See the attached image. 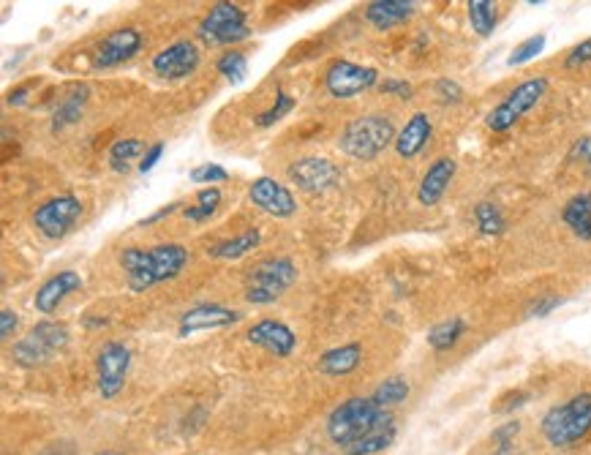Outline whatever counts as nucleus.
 <instances>
[{
	"mask_svg": "<svg viewBox=\"0 0 591 455\" xmlns=\"http://www.w3.org/2000/svg\"><path fill=\"white\" fill-rule=\"evenodd\" d=\"M542 50H545V33H537V36H529L526 41H521L513 50V55L507 58V63H510V66H523V63L537 58Z\"/></svg>",
	"mask_w": 591,
	"mask_h": 455,
	"instance_id": "72a5a7b5",
	"label": "nucleus"
},
{
	"mask_svg": "<svg viewBox=\"0 0 591 455\" xmlns=\"http://www.w3.org/2000/svg\"><path fill=\"white\" fill-rule=\"evenodd\" d=\"M96 455H118V453H96Z\"/></svg>",
	"mask_w": 591,
	"mask_h": 455,
	"instance_id": "de8ad7c7",
	"label": "nucleus"
},
{
	"mask_svg": "<svg viewBox=\"0 0 591 455\" xmlns=\"http://www.w3.org/2000/svg\"><path fill=\"white\" fill-rule=\"evenodd\" d=\"M175 210H178V202H175V205H167V208H161L158 213H153L150 218H145V221H142V227H145V224H153V221H158V218L169 216V213H175Z\"/></svg>",
	"mask_w": 591,
	"mask_h": 455,
	"instance_id": "49530a36",
	"label": "nucleus"
},
{
	"mask_svg": "<svg viewBox=\"0 0 591 455\" xmlns=\"http://www.w3.org/2000/svg\"><path fill=\"white\" fill-rule=\"evenodd\" d=\"M469 22H472V30L480 36V39H488L493 30H496V22H499V11H496V3L491 0H469Z\"/></svg>",
	"mask_w": 591,
	"mask_h": 455,
	"instance_id": "a878e982",
	"label": "nucleus"
},
{
	"mask_svg": "<svg viewBox=\"0 0 591 455\" xmlns=\"http://www.w3.org/2000/svg\"><path fill=\"white\" fill-rule=\"evenodd\" d=\"M82 213H85L82 199L74 197V194H60V197L47 199L44 205L36 208V213H33V227L39 229L44 238L60 240L77 227Z\"/></svg>",
	"mask_w": 591,
	"mask_h": 455,
	"instance_id": "1a4fd4ad",
	"label": "nucleus"
},
{
	"mask_svg": "<svg viewBox=\"0 0 591 455\" xmlns=\"http://www.w3.org/2000/svg\"><path fill=\"white\" fill-rule=\"evenodd\" d=\"M131 366V349L123 341H107L96 355V371H99L101 398H115L126 385Z\"/></svg>",
	"mask_w": 591,
	"mask_h": 455,
	"instance_id": "9b49d317",
	"label": "nucleus"
},
{
	"mask_svg": "<svg viewBox=\"0 0 591 455\" xmlns=\"http://www.w3.org/2000/svg\"><path fill=\"white\" fill-rule=\"evenodd\" d=\"M526 393H513V396H507L504 401H510V404H504V406H496V412H510V409H515V406H523L526 404Z\"/></svg>",
	"mask_w": 591,
	"mask_h": 455,
	"instance_id": "c03bdc74",
	"label": "nucleus"
},
{
	"mask_svg": "<svg viewBox=\"0 0 591 455\" xmlns=\"http://www.w3.org/2000/svg\"><path fill=\"white\" fill-rule=\"evenodd\" d=\"M246 338L254 347L265 349L276 357H289L297 347L295 330L284 322H278V319H259L257 325L248 327Z\"/></svg>",
	"mask_w": 591,
	"mask_h": 455,
	"instance_id": "dca6fc26",
	"label": "nucleus"
},
{
	"mask_svg": "<svg viewBox=\"0 0 591 455\" xmlns=\"http://www.w3.org/2000/svg\"><path fill=\"white\" fill-rule=\"evenodd\" d=\"M379 82V71L357 66L352 60H333L325 74V88L333 99H355Z\"/></svg>",
	"mask_w": 591,
	"mask_h": 455,
	"instance_id": "9d476101",
	"label": "nucleus"
},
{
	"mask_svg": "<svg viewBox=\"0 0 591 455\" xmlns=\"http://www.w3.org/2000/svg\"><path fill=\"white\" fill-rule=\"evenodd\" d=\"M297 281V265L286 257H267L257 262L246 281V300L254 306H270Z\"/></svg>",
	"mask_w": 591,
	"mask_h": 455,
	"instance_id": "39448f33",
	"label": "nucleus"
},
{
	"mask_svg": "<svg viewBox=\"0 0 591 455\" xmlns=\"http://www.w3.org/2000/svg\"><path fill=\"white\" fill-rule=\"evenodd\" d=\"M85 104H88V88L82 85V88H77L71 96H66V99L60 101V107L55 109V115H52V131L58 134V131H63L66 126H71V123H77V120L82 118Z\"/></svg>",
	"mask_w": 591,
	"mask_h": 455,
	"instance_id": "393cba45",
	"label": "nucleus"
},
{
	"mask_svg": "<svg viewBox=\"0 0 591 455\" xmlns=\"http://www.w3.org/2000/svg\"><path fill=\"white\" fill-rule=\"evenodd\" d=\"M521 431V423L518 420H510V423H504L493 431L491 442L496 445V455H510V445H513V439Z\"/></svg>",
	"mask_w": 591,
	"mask_h": 455,
	"instance_id": "c9c22d12",
	"label": "nucleus"
},
{
	"mask_svg": "<svg viewBox=\"0 0 591 455\" xmlns=\"http://www.w3.org/2000/svg\"><path fill=\"white\" fill-rule=\"evenodd\" d=\"M17 325H20V319H17V311H11V308H3L0 311V338L3 341H9L14 333H17Z\"/></svg>",
	"mask_w": 591,
	"mask_h": 455,
	"instance_id": "a19ab883",
	"label": "nucleus"
},
{
	"mask_svg": "<svg viewBox=\"0 0 591 455\" xmlns=\"http://www.w3.org/2000/svg\"><path fill=\"white\" fill-rule=\"evenodd\" d=\"M586 63H591V36L586 41H581V44H575L570 55H567V60H564L567 69H581Z\"/></svg>",
	"mask_w": 591,
	"mask_h": 455,
	"instance_id": "4c0bfd02",
	"label": "nucleus"
},
{
	"mask_svg": "<svg viewBox=\"0 0 591 455\" xmlns=\"http://www.w3.org/2000/svg\"><path fill=\"white\" fill-rule=\"evenodd\" d=\"M379 88H382V93H387V96H395V99H404V101L412 99V93H414L412 85H409V82H406V80H395V77H390V80L382 82Z\"/></svg>",
	"mask_w": 591,
	"mask_h": 455,
	"instance_id": "ea45409f",
	"label": "nucleus"
},
{
	"mask_svg": "<svg viewBox=\"0 0 591 455\" xmlns=\"http://www.w3.org/2000/svg\"><path fill=\"white\" fill-rule=\"evenodd\" d=\"M542 436L553 447H572L591 431V393L551 406L542 417Z\"/></svg>",
	"mask_w": 591,
	"mask_h": 455,
	"instance_id": "20e7f679",
	"label": "nucleus"
},
{
	"mask_svg": "<svg viewBox=\"0 0 591 455\" xmlns=\"http://www.w3.org/2000/svg\"><path fill=\"white\" fill-rule=\"evenodd\" d=\"M562 221L570 227V232L575 238L591 243V194L583 191V194H575V197L564 205Z\"/></svg>",
	"mask_w": 591,
	"mask_h": 455,
	"instance_id": "5701e85b",
	"label": "nucleus"
},
{
	"mask_svg": "<svg viewBox=\"0 0 591 455\" xmlns=\"http://www.w3.org/2000/svg\"><path fill=\"white\" fill-rule=\"evenodd\" d=\"M545 90H548V80H545V77H532V80L515 85V88L504 96V101H499V104L488 112L485 126L491 131H496V134L510 131L529 109L537 107V101L545 96Z\"/></svg>",
	"mask_w": 591,
	"mask_h": 455,
	"instance_id": "6e6552de",
	"label": "nucleus"
},
{
	"mask_svg": "<svg viewBox=\"0 0 591 455\" xmlns=\"http://www.w3.org/2000/svg\"><path fill=\"white\" fill-rule=\"evenodd\" d=\"M248 199H251V205H257L267 216L289 218L295 216L297 210L295 194H292L284 183H278L276 178L254 180V183L248 186Z\"/></svg>",
	"mask_w": 591,
	"mask_h": 455,
	"instance_id": "4468645a",
	"label": "nucleus"
},
{
	"mask_svg": "<svg viewBox=\"0 0 591 455\" xmlns=\"http://www.w3.org/2000/svg\"><path fill=\"white\" fill-rule=\"evenodd\" d=\"M164 142H156V145H150L148 150H145V159L139 161V172H150V169L156 167L158 161H161V156H164Z\"/></svg>",
	"mask_w": 591,
	"mask_h": 455,
	"instance_id": "37998d69",
	"label": "nucleus"
},
{
	"mask_svg": "<svg viewBox=\"0 0 591 455\" xmlns=\"http://www.w3.org/2000/svg\"><path fill=\"white\" fill-rule=\"evenodd\" d=\"M199 60H202V52H199L197 44L183 39L158 52L153 58V71L161 80H186L199 69Z\"/></svg>",
	"mask_w": 591,
	"mask_h": 455,
	"instance_id": "ddd939ff",
	"label": "nucleus"
},
{
	"mask_svg": "<svg viewBox=\"0 0 591 455\" xmlns=\"http://www.w3.org/2000/svg\"><path fill=\"white\" fill-rule=\"evenodd\" d=\"M567 159L575 161V164H581V167L586 169V175L591 178V134L589 137L575 139V145L570 148V156H567Z\"/></svg>",
	"mask_w": 591,
	"mask_h": 455,
	"instance_id": "e433bc0d",
	"label": "nucleus"
},
{
	"mask_svg": "<svg viewBox=\"0 0 591 455\" xmlns=\"http://www.w3.org/2000/svg\"><path fill=\"white\" fill-rule=\"evenodd\" d=\"M188 265V248L180 243H161L153 248H126L120 254V268L126 273L131 292H148L161 281L178 278Z\"/></svg>",
	"mask_w": 591,
	"mask_h": 455,
	"instance_id": "f03ea898",
	"label": "nucleus"
},
{
	"mask_svg": "<svg viewBox=\"0 0 591 455\" xmlns=\"http://www.w3.org/2000/svg\"><path fill=\"white\" fill-rule=\"evenodd\" d=\"M409 393H412V387H409V382H406L404 376H390V379H385L382 385L376 387L374 390V404L382 406V409H393V406L404 404L406 398H409Z\"/></svg>",
	"mask_w": 591,
	"mask_h": 455,
	"instance_id": "cd10ccee",
	"label": "nucleus"
},
{
	"mask_svg": "<svg viewBox=\"0 0 591 455\" xmlns=\"http://www.w3.org/2000/svg\"><path fill=\"white\" fill-rule=\"evenodd\" d=\"M197 36L207 47H232V44L251 39L246 11L237 3H216L205 14V20L199 22Z\"/></svg>",
	"mask_w": 591,
	"mask_h": 455,
	"instance_id": "0eeeda50",
	"label": "nucleus"
},
{
	"mask_svg": "<svg viewBox=\"0 0 591 455\" xmlns=\"http://www.w3.org/2000/svg\"><path fill=\"white\" fill-rule=\"evenodd\" d=\"M395 123L390 115L382 112H371V115H360L355 118L338 139V148L344 150L349 159L357 161H374L382 156L390 145H395Z\"/></svg>",
	"mask_w": 591,
	"mask_h": 455,
	"instance_id": "7ed1b4c3",
	"label": "nucleus"
},
{
	"mask_svg": "<svg viewBox=\"0 0 591 455\" xmlns=\"http://www.w3.org/2000/svg\"><path fill=\"white\" fill-rule=\"evenodd\" d=\"M28 90H30V85H22V88L11 90L9 93L11 107H20V104H25V101H28Z\"/></svg>",
	"mask_w": 591,
	"mask_h": 455,
	"instance_id": "a18cd8bd",
	"label": "nucleus"
},
{
	"mask_svg": "<svg viewBox=\"0 0 591 455\" xmlns=\"http://www.w3.org/2000/svg\"><path fill=\"white\" fill-rule=\"evenodd\" d=\"M142 150H145L142 139H115V145L109 148V167L115 169V172H126L129 161L137 159Z\"/></svg>",
	"mask_w": 591,
	"mask_h": 455,
	"instance_id": "2f4dec72",
	"label": "nucleus"
},
{
	"mask_svg": "<svg viewBox=\"0 0 591 455\" xmlns=\"http://www.w3.org/2000/svg\"><path fill=\"white\" fill-rule=\"evenodd\" d=\"M434 90L439 101H444V104H458L463 99V88L455 80H439L434 85Z\"/></svg>",
	"mask_w": 591,
	"mask_h": 455,
	"instance_id": "58836bf2",
	"label": "nucleus"
},
{
	"mask_svg": "<svg viewBox=\"0 0 591 455\" xmlns=\"http://www.w3.org/2000/svg\"><path fill=\"white\" fill-rule=\"evenodd\" d=\"M82 289V276L77 270H63L58 276H52L50 281H44L33 297V306L39 314H52L58 311V306L71 295V292H79Z\"/></svg>",
	"mask_w": 591,
	"mask_h": 455,
	"instance_id": "6ab92c4d",
	"label": "nucleus"
},
{
	"mask_svg": "<svg viewBox=\"0 0 591 455\" xmlns=\"http://www.w3.org/2000/svg\"><path fill=\"white\" fill-rule=\"evenodd\" d=\"M218 208H221V191H218V186H207L197 194V205H188L183 210V216L188 221H207Z\"/></svg>",
	"mask_w": 591,
	"mask_h": 455,
	"instance_id": "7c9ffc66",
	"label": "nucleus"
},
{
	"mask_svg": "<svg viewBox=\"0 0 591 455\" xmlns=\"http://www.w3.org/2000/svg\"><path fill=\"white\" fill-rule=\"evenodd\" d=\"M229 178V172L221 164H202V167L191 169V183H202V186H213V183H224Z\"/></svg>",
	"mask_w": 591,
	"mask_h": 455,
	"instance_id": "f704fd0d",
	"label": "nucleus"
},
{
	"mask_svg": "<svg viewBox=\"0 0 591 455\" xmlns=\"http://www.w3.org/2000/svg\"><path fill=\"white\" fill-rule=\"evenodd\" d=\"M431 137H434V123H431V118L425 112H414L412 118L404 123V129L398 131V137H395V153L406 161L414 159V156L423 153L425 145L431 142Z\"/></svg>",
	"mask_w": 591,
	"mask_h": 455,
	"instance_id": "aec40b11",
	"label": "nucleus"
},
{
	"mask_svg": "<svg viewBox=\"0 0 591 455\" xmlns=\"http://www.w3.org/2000/svg\"><path fill=\"white\" fill-rule=\"evenodd\" d=\"M66 347H69V327L44 319L11 347V357L22 368H39Z\"/></svg>",
	"mask_w": 591,
	"mask_h": 455,
	"instance_id": "423d86ee",
	"label": "nucleus"
},
{
	"mask_svg": "<svg viewBox=\"0 0 591 455\" xmlns=\"http://www.w3.org/2000/svg\"><path fill=\"white\" fill-rule=\"evenodd\" d=\"M145 36L137 28H118L107 33L101 39L99 50H96V66L99 69H115L120 63H126L142 50Z\"/></svg>",
	"mask_w": 591,
	"mask_h": 455,
	"instance_id": "2eb2a0df",
	"label": "nucleus"
},
{
	"mask_svg": "<svg viewBox=\"0 0 591 455\" xmlns=\"http://www.w3.org/2000/svg\"><path fill=\"white\" fill-rule=\"evenodd\" d=\"M474 221H477V229L488 235V238H496V235H502L504 229H507V221H504V213L499 210L496 202H477V208H474Z\"/></svg>",
	"mask_w": 591,
	"mask_h": 455,
	"instance_id": "c85d7f7f",
	"label": "nucleus"
},
{
	"mask_svg": "<svg viewBox=\"0 0 591 455\" xmlns=\"http://www.w3.org/2000/svg\"><path fill=\"white\" fill-rule=\"evenodd\" d=\"M395 417L374 398H349L327 417V436L344 455L385 453L395 442Z\"/></svg>",
	"mask_w": 591,
	"mask_h": 455,
	"instance_id": "f257e3e1",
	"label": "nucleus"
},
{
	"mask_svg": "<svg viewBox=\"0 0 591 455\" xmlns=\"http://www.w3.org/2000/svg\"><path fill=\"white\" fill-rule=\"evenodd\" d=\"M216 69H218V74L224 77V80L232 82V85H240V82L246 80V74H248L246 52L227 50L224 55H221V58L216 60Z\"/></svg>",
	"mask_w": 591,
	"mask_h": 455,
	"instance_id": "c756f323",
	"label": "nucleus"
},
{
	"mask_svg": "<svg viewBox=\"0 0 591 455\" xmlns=\"http://www.w3.org/2000/svg\"><path fill=\"white\" fill-rule=\"evenodd\" d=\"M243 314H237L232 308L216 306V303H202V306L188 308L186 314L180 317L178 336L188 338L194 333H202V330H221V327H229L240 322Z\"/></svg>",
	"mask_w": 591,
	"mask_h": 455,
	"instance_id": "f3484780",
	"label": "nucleus"
},
{
	"mask_svg": "<svg viewBox=\"0 0 591 455\" xmlns=\"http://www.w3.org/2000/svg\"><path fill=\"white\" fill-rule=\"evenodd\" d=\"M292 109H295V99H292L289 93H284V90H278L273 107L265 109V112H259L257 118H254V123H257L259 129H267V126H273V123H278L281 118H286Z\"/></svg>",
	"mask_w": 591,
	"mask_h": 455,
	"instance_id": "473e14b6",
	"label": "nucleus"
},
{
	"mask_svg": "<svg viewBox=\"0 0 591 455\" xmlns=\"http://www.w3.org/2000/svg\"><path fill=\"white\" fill-rule=\"evenodd\" d=\"M463 330H466L463 319H444V322H439V325L428 330V344H431L434 352H447V349H453L461 341Z\"/></svg>",
	"mask_w": 591,
	"mask_h": 455,
	"instance_id": "bb28decb",
	"label": "nucleus"
},
{
	"mask_svg": "<svg viewBox=\"0 0 591 455\" xmlns=\"http://www.w3.org/2000/svg\"><path fill=\"white\" fill-rule=\"evenodd\" d=\"M286 175L306 194H325V191L338 186L341 169L335 167L330 159H322V156H306V159L295 161Z\"/></svg>",
	"mask_w": 591,
	"mask_h": 455,
	"instance_id": "f8f14e48",
	"label": "nucleus"
},
{
	"mask_svg": "<svg viewBox=\"0 0 591 455\" xmlns=\"http://www.w3.org/2000/svg\"><path fill=\"white\" fill-rule=\"evenodd\" d=\"M259 240H262L259 229H246V232H240L237 238L224 240V243H216V246L207 248V257L240 259V257H246V254H251V251L259 246Z\"/></svg>",
	"mask_w": 591,
	"mask_h": 455,
	"instance_id": "b1692460",
	"label": "nucleus"
},
{
	"mask_svg": "<svg viewBox=\"0 0 591 455\" xmlns=\"http://www.w3.org/2000/svg\"><path fill=\"white\" fill-rule=\"evenodd\" d=\"M564 300L559 295H548V297H542V300H537L532 306V311H529V317H548L551 314L553 308H559L562 306Z\"/></svg>",
	"mask_w": 591,
	"mask_h": 455,
	"instance_id": "79ce46f5",
	"label": "nucleus"
},
{
	"mask_svg": "<svg viewBox=\"0 0 591 455\" xmlns=\"http://www.w3.org/2000/svg\"><path fill=\"white\" fill-rule=\"evenodd\" d=\"M360 360H363L360 344H341V347L327 349L325 355L319 357L316 368L325 376H346L360 366Z\"/></svg>",
	"mask_w": 591,
	"mask_h": 455,
	"instance_id": "4be33fe9",
	"label": "nucleus"
},
{
	"mask_svg": "<svg viewBox=\"0 0 591 455\" xmlns=\"http://www.w3.org/2000/svg\"><path fill=\"white\" fill-rule=\"evenodd\" d=\"M510 455H513V453H510Z\"/></svg>",
	"mask_w": 591,
	"mask_h": 455,
	"instance_id": "09e8293b",
	"label": "nucleus"
},
{
	"mask_svg": "<svg viewBox=\"0 0 591 455\" xmlns=\"http://www.w3.org/2000/svg\"><path fill=\"white\" fill-rule=\"evenodd\" d=\"M455 172H458V164L450 156H442L436 159L431 167L425 169L423 180H420V188H417V202L423 208H434L439 205V199L447 194V188L453 183Z\"/></svg>",
	"mask_w": 591,
	"mask_h": 455,
	"instance_id": "a211bd4d",
	"label": "nucleus"
},
{
	"mask_svg": "<svg viewBox=\"0 0 591 455\" xmlns=\"http://www.w3.org/2000/svg\"><path fill=\"white\" fill-rule=\"evenodd\" d=\"M412 0H374L365 6V20L371 22L376 30H390L395 25H404L414 17Z\"/></svg>",
	"mask_w": 591,
	"mask_h": 455,
	"instance_id": "412c9836",
	"label": "nucleus"
}]
</instances>
